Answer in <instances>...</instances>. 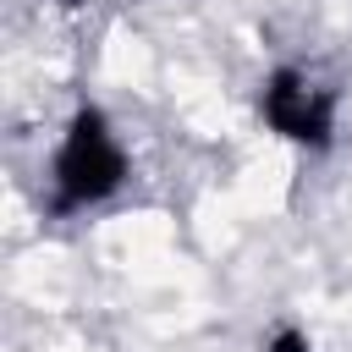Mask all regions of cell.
<instances>
[{
  "instance_id": "cell-1",
  "label": "cell",
  "mask_w": 352,
  "mask_h": 352,
  "mask_svg": "<svg viewBox=\"0 0 352 352\" xmlns=\"http://www.w3.org/2000/svg\"><path fill=\"white\" fill-rule=\"evenodd\" d=\"M132 182V154L121 143V126L104 104L82 99L60 138H55V154H50V198L44 209L55 220H72V214H88V209H104L121 187Z\"/></svg>"
},
{
  "instance_id": "cell-2",
  "label": "cell",
  "mask_w": 352,
  "mask_h": 352,
  "mask_svg": "<svg viewBox=\"0 0 352 352\" xmlns=\"http://www.w3.org/2000/svg\"><path fill=\"white\" fill-rule=\"evenodd\" d=\"M258 116L280 143L324 154V148H336V132H341V94L319 72H308L297 60H280L258 82Z\"/></svg>"
},
{
  "instance_id": "cell-4",
  "label": "cell",
  "mask_w": 352,
  "mask_h": 352,
  "mask_svg": "<svg viewBox=\"0 0 352 352\" xmlns=\"http://www.w3.org/2000/svg\"><path fill=\"white\" fill-rule=\"evenodd\" d=\"M55 6H60V11H82L88 0H55Z\"/></svg>"
},
{
  "instance_id": "cell-3",
  "label": "cell",
  "mask_w": 352,
  "mask_h": 352,
  "mask_svg": "<svg viewBox=\"0 0 352 352\" xmlns=\"http://www.w3.org/2000/svg\"><path fill=\"white\" fill-rule=\"evenodd\" d=\"M258 352H314V336H308L297 319H275V324L258 336Z\"/></svg>"
}]
</instances>
